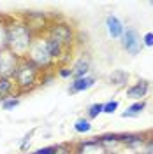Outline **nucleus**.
<instances>
[{
  "label": "nucleus",
  "instance_id": "obj_19",
  "mask_svg": "<svg viewBox=\"0 0 153 154\" xmlns=\"http://www.w3.org/2000/svg\"><path fill=\"white\" fill-rule=\"evenodd\" d=\"M118 109V102H107V103H104V112L106 114H115V110Z\"/></svg>",
  "mask_w": 153,
  "mask_h": 154
},
{
  "label": "nucleus",
  "instance_id": "obj_1",
  "mask_svg": "<svg viewBox=\"0 0 153 154\" xmlns=\"http://www.w3.org/2000/svg\"><path fill=\"white\" fill-rule=\"evenodd\" d=\"M35 40V33L30 30L27 23H12L9 25V37H7V51L18 58H25L32 42Z\"/></svg>",
  "mask_w": 153,
  "mask_h": 154
},
{
  "label": "nucleus",
  "instance_id": "obj_17",
  "mask_svg": "<svg viewBox=\"0 0 153 154\" xmlns=\"http://www.w3.org/2000/svg\"><path fill=\"white\" fill-rule=\"evenodd\" d=\"M102 112H104V103H93V105H90V109H88V117L86 119H95Z\"/></svg>",
  "mask_w": 153,
  "mask_h": 154
},
{
  "label": "nucleus",
  "instance_id": "obj_7",
  "mask_svg": "<svg viewBox=\"0 0 153 154\" xmlns=\"http://www.w3.org/2000/svg\"><path fill=\"white\" fill-rule=\"evenodd\" d=\"M106 28H107L109 37H113V38H122V35H123V32H125L123 23L116 18L115 14H109L106 18Z\"/></svg>",
  "mask_w": 153,
  "mask_h": 154
},
{
  "label": "nucleus",
  "instance_id": "obj_12",
  "mask_svg": "<svg viewBox=\"0 0 153 154\" xmlns=\"http://www.w3.org/2000/svg\"><path fill=\"white\" fill-rule=\"evenodd\" d=\"M14 84H16V82H12L11 77H0V100H2V102L7 98V95H11Z\"/></svg>",
  "mask_w": 153,
  "mask_h": 154
},
{
  "label": "nucleus",
  "instance_id": "obj_16",
  "mask_svg": "<svg viewBox=\"0 0 153 154\" xmlns=\"http://www.w3.org/2000/svg\"><path fill=\"white\" fill-rule=\"evenodd\" d=\"M74 130H76L77 133H88V131L92 130V125H90V119H85V117L77 119L76 123H74Z\"/></svg>",
  "mask_w": 153,
  "mask_h": 154
},
{
  "label": "nucleus",
  "instance_id": "obj_3",
  "mask_svg": "<svg viewBox=\"0 0 153 154\" xmlns=\"http://www.w3.org/2000/svg\"><path fill=\"white\" fill-rule=\"evenodd\" d=\"M27 60H30L34 65H37L39 68H46L51 65V61H53V58L49 56V51L46 48V40L44 38H39L35 37V40L32 42V46H30L28 53H27Z\"/></svg>",
  "mask_w": 153,
  "mask_h": 154
},
{
  "label": "nucleus",
  "instance_id": "obj_24",
  "mask_svg": "<svg viewBox=\"0 0 153 154\" xmlns=\"http://www.w3.org/2000/svg\"><path fill=\"white\" fill-rule=\"evenodd\" d=\"M55 154H70V149H69V145H57Z\"/></svg>",
  "mask_w": 153,
  "mask_h": 154
},
{
  "label": "nucleus",
  "instance_id": "obj_8",
  "mask_svg": "<svg viewBox=\"0 0 153 154\" xmlns=\"http://www.w3.org/2000/svg\"><path fill=\"white\" fill-rule=\"evenodd\" d=\"M95 84V77H81V79H74L72 82H70V86H69V91L74 95V93H81V91H86V89H90V88Z\"/></svg>",
  "mask_w": 153,
  "mask_h": 154
},
{
  "label": "nucleus",
  "instance_id": "obj_4",
  "mask_svg": "<svg viewBox=\"0 0 153 154\" xmlns=\"http://www.w3.org/2000/svg\"><path fill=\"white\" fill-rule=\"evenodd\" d=\"M46 37H51L55 38V40H58L63 48H67V46H72V42H74V30H72V26H69V25H65V23H55V25H51V26H48V30H46Z\"/></svg>",
  "mask_w": 153,
  "mask_h": 154
},
{
  "label": "nucleus",
  "instance_id": "obj_2",
  "mask_svg": "<svg viewBox=\"0 0 153 154\" xmlns=\"http://www.w3.org/2000/svg\"><path fill=\"white\" fill-rule=\"evenodd\" d=\"M39 72H41V68H39L37 65H34L30 60H27V58H19L18 68H16V74H14L16 86L21 88L23 93L28 91L30 88L37 82Z\"/></svg>",
  "mask_w": 153,
  "mask_h": 154
},
{
  "label": "nucleus",
  "instance_id": "obj_10",
  "mask_svg": "<svg viewBox=\"0 0 153 154\" xmlns=\"http://www.w3.org/2000/svg\"><path fill=\"white\" fill-rule=\"evenodd\" d=\"M148 88H150V84H148L146 81H139L137 84H134L132 88H129L127 96H129V98H132V100H141L143 96H146Z\"/></svg>",
  "mask_w": 153,
  "mask_h": 154
},
{
  "label": "nucleus",
  "instance_id": "obj_18",
  "mask_svg": "<svg viewBox=\"0 0 153 154\" xmlns=\"http://www.w3.org/2000/svg\"><path fill=\"white\" fill-rule=\"evenodd\" d=\"M19 105V98H5L4 102H2V109L4 110H11V109H14V107Z\"/></svg>",
  "mask_w": 153,
  "mask_h": 154
},
{
  "label": "nucleus",
  "instance_id": "obj_15",
  "mask_svg": "<svg viewBox=\"0 0 153 154\" xmlns=\"http://www.w3.org/2000/svg\"><path fill=\"white\" fill-rule=\"evenodd\" d=\"M7 37H9V25L0 21V53L7 51Z\"/></svg>",
  "mask_w": 153,
  "mask_h": 154
},
{
  "label": "nucleus",
  "instance_id": "obj_20",
  "mask_svg": "<svg viewBox=\"0 0 153 154\" xmlns=\"http://www.w3.org/2000/svg\"><path fill=\"white\" fill-rule=\"evenodd\" d=\"M141 40H143L144 46H148V48H153V32H148V33H144Z\"/></svg>",
  "mask_w": 153,
  "mask_h": 154
},
{
  "label": "nucleus",
  "instance_id": "obj_14",
  "mask_svg": "<svg viewBox=\"0 0 153 154\" xmlns=\"http://www.w3.org/2000/svg\"><path fill=\"white\" fill-rule=\"evenodd\" d=\"M144 107H146L144 102H135V103H132V105L129 107L122 116H123V117H137V116L144 110Z\"/></svg>",
  "mask_w": 153,
  "mask_h": 154
},
{
  "label": "nucleus",
  "instance_id": "obj_11",
  "mask_svg": "<svg viewBox=\"0 0 153 154\" xmlns=\"http://www.w3.org/2000/svg\"><path fill=\"white\" fill-rule=\"evenodd\" d=\"M44 40H46V48L49 51V56L53 58V60H58V58L63 54V49L65 48L58 40H55V38H51V37H44Z\"/></svg>",
  "mask_w": 153,
  "mask_h": 154
},
{
  "label": "nucleus",
  "instance_id": "obj_21",
  "mask_svg": "<svg viewBox=\"0 0 153 154\" xmlns=\"http://www.w3.org/2000/svg\"><path fill=\"white\" fill-rule=\"evenodd\" d=\"M58 75L62 77V79L72 77V68H69V67H62V68H58Z\"/></svg>",
  "mask_w": 153,
  "mask_h": 154
},
{
  "label": "nucleus",
  "instance_id": "obj_13",
  "mask_svg": "<svg viewBox=\"0 0 153 154\" xmlns=\"http://www.w3.org/2000/svg\"><path fill=\"white\" fill-rule=\"evenodd\" d=\"M109 79H111V82L116 84V86H125L127 81H129V74H127L125 70H115V72L109 75Z\"/></svg>",
  "mask_w": 153,
  "mask_h": 154
},
{
  "label": "nucleus",
  "instance_id": "obj_6",
  "mask_svg": "<svg viewBox=\"0 0 153 154\" xmlns=\"http://www.w3.org/2000/svg\"><path fill=\"white\" fill-rule=\"evenodd\" d=\"M122 46H123V49H127V53L137 54V53L141 51L143 40H141L139 33H137L134 28H127L123 32V35H122Z\"/></svg>",
  "mask_w": 153,
  "mask_h": 154
},
{
  "label": "nucleus",
  "instance_id": "obj_22",
  "mask_svg": "<svg viewBox=\"0 0 153 154\" xmlns=\"http://www.w3.org/2000/svg\"><path fill=\"white\" fill-rule=\"evenodd\" d=\"M32 133H34V131H30V133H27L25 137H23V140H21V144H19V149H21V151H25L27 145L30 144V137H32Z\"/></svg>",
  "mask_w": 153,
  "mask_h": 154
},
{
  "label": "nucleus",
  "instance_id": "obj_9",
  "mask_svg": "<svg viewBox=\"0 0 153 154\" xmlns=\"http://www.w3.org/2000/svg\"><path fill=\"white\" fill-rule=\"evenodd\" d=\"M88 70H90V58H88V56H86V58L81 56L76 63H74V67H72V77H74V79L86 77Z\"/></svg>",
  "mask_w": 153,
  "mask_h": 154
},
{
  "label": "nucleus",
  "instance_id": "obj_5",
  "mask_svg": "<svg viewBox=\"0 0 153 154\" xmlns=\"http://www.w3.org/2000/svg\"><path fill=\"white\" fill-rule=\"evenodd\" d=\"M19 58L16 54H12L11 51H4L0 56V77H14L16 68H18Z\"/></svg>",
  "mask_w": 153,
  "mask_h": 154
},
{
  "label": "nucleus",
  "instance_id": "obj_23",
  "mask_svg": "<svg viewBox=\"0 0 153 154\" xmlns=\"http://www.w3.org/2000/svg\"><path fill=\"white\" fill-rule=\"evenodd\" d=\"M55 151H57V145H53V147H44V149H39L37 152H34V154H55Z\"/></svg>",
  "mask_w": 153,
  "mask_h": 154
}]
</instances>
